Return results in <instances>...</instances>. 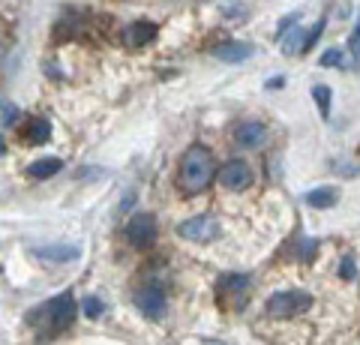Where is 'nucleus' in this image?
<instances>
[{
    "mask_svg": "<svg viewBox=\"0 0 360 345\" xmlns=\"http://www.w3.org/2000/svg\"><path fill=\"white\" fill-rule=\"evenodd\" d=\"M297 21H300V15H297V13H291V15H285L283 21H279V27H276V39H279V42H283V39L288 37V30H291V27H297Z\"/></svg>",
    "mask_w": 360,
    "mask_h": 345,
    "instance_id": "obj_21",
    "label": "nucleus"
},
{
    "mask_svg": "<svg viewBox=\"0 0 360 345\" xmlns=\"http://www.w3.org/2000/svg\"><path fill=\"white\" fill-rule=\"evenodd\" d=\"M222 15H229V18H243L246 9H243V4H238V0H229V4H222Z\"/></svg>",
    "mask_w": 360,
    "mask_h": 345,
    "instance_id": "obj_24",
    "label": "nucleus"
},
{
    "mask_svg": "<svg viewBox=\"0 0 360 345\" xmlns=\"http://www.w3.org/2000/svg\"><path fill=\"white\" fill-rule=\"evenodd\" d=\"M283 46V54L285 58H295V54H303V51H309V30L307 27H291L288 30V37L279 42Z\"/></svg>",
    "mask_w": 360,
    "mask_h": 345,
    "instance_id": "obj_13",
    "label": "nucleus"
},
{
    "mask_svg": "<svg viewBox=\"0 0 360 345\" xmlns=\"http://www.w3.org/2000/svg\"><path fill=\"white\" fill-rule=\"evenodd\" d=\"M315 249H319V240H312V237H303L300 240V249H297V255H300V261H312V255H315Z\"/></svg>",
    "mask_w": 360,
    "mask_h": 345,
    "instance_id": "obj_22",
    "label": "nucleus"
},
{
    "mask_svg": "<svg viewBox=\"0 0 360 345\" xmlns=\"http://www.w3.org/2000/svg\"><path fill=\"white\" fill-rule=\"evenodd\" d=\"M340 276H342V280H357V264H354V259H342L340 261Z\"/></svg>",
    "mask_w": 360,
    "mask_h": 345,
    "instance_id": "obj_25",
    "label": "nucleus"
},
{
    "mask_svg": "<svg viewBox=\"0 0 360 345\" xmlns=\"http://www.w3.org/2000/svg\"><path fill=\"white\" fill-rule=\"evenodd\" d=\"M207 345H219V342H207Z\"/></svg>",
    "mask_w": 360,
    "mask_h": 345,
    "instance_id": "obj_27",
    "label": "nucleus"
},
{
    "mask_svg": "<svg viewBox=\"0 0 360 345\" xmlns=\"http://www.w3.org/2000/svg\"><path fill=\"white\" fill-rule=\"evenodd\" d=\"M82 309H84V318H103L105 304H103V300H99L96 294H87L84 304H82Z\"/></svg>",
    "mask_w": 360,
    "mask_h": 345,
    "instance_id": "obj_18",
    "label": "nucleus"
},
{
    "mask_svg": "<svg viewBox=\"0 0 360 345\" xmlns=\"http://www.w3.org/2000/svg\"><path fill=\"white\" fill-rule=\"evenodd\" d=\"M156 39V25L153 21H132V25L123 30V46L127 48H144Z\"/></svg>",
    "mask_w": 360,
    "mask_h": 345,
    "instance_id": "obj_10",
    "label": "nucleus"
},
{
    "mask_svg": "<svg viewBox=\"0 0 360 345\" xmlns=\"http://www.w3.org/2000/svg\"><path fill=\"white\" fill-rule=\"evenodd\" d=\"M217 177H219V169H217L213 153L205 148V144H193V148L184 153V160H180L177 186L184 189L186 195H201Z\"/></svg>",
    "mask_w": 360,
    "mask_h": 345,
    "instance_id": "obj_1",
    "label": "nucleus"
},
{
    "mask_svg": "<svg viewBox=\"0 0 360 345\" xmlns=\"http://www.w3.org/2000/svg\"><path fill=\"white\" fill-rule=\"evenodd\" d=\"M72 321H75V297L70 292L45 300V304H39L37 309L27 313V325L37 330V337H42V339L58 337V333H63Z\"/></svg>",
    "mask_w": 360,
    "mask_h": 345,
    "instance_id": "obj_2",
    "label": "nucleus"
},
{
    "mask_svg": "<svg viewBox=\"0 0 360 345\" xmlns=\"http://www.w3.org/2000/svg\"><path fill=\"white\" fill-rule=\"evenodd\" d=\"M0 108H4V129H13V124L18 120V105L13 103V99H4Z\"/></svg>",
    "mask_w": 360,
    "mask_h": 345,
    "instance_id": "obj_19",
    "label": "nucleus"
},
{
    "mask_svg": "<svg viewBox=\"0 0 360 345\" xmlns=\"http://www.w3.org/2000/svg\"><path fill=\"white\" fill-rule=\"evenodd\" d=\"M177 235L184 240H193V243H210L219 237V222L213 216H193V219L180 222Z\"/></svg>",
    "mask_w": 360,
    "mask_h": 345,
    "instance_id": "obj_7",
    "label": "nucleus"
},
{
    "mask_svg": "<svg viewBox=\"0 0 360 345\" xmlns=\"http://www.w3.org/2000/svg\"><path fill=\"white\" fill-rule=\"evenodd\" d=\"M348 51H352L354 60H360V15H357V21H354L352 37H348Z\"/></svg>",
    "mask_w": 360,
    "mask_h": 345,
    "instance_id": "obj_23",
    "label": "nucleus"
},
{
    "mask_svg": "<svg viewBox=\"0 0 360 345\" xmlns=\"http://www.w3.org/2000/svg\"><path fill=\"white\" fill-rule=\"evenodd\" d=\"M33 255H37V259H42V261L63 264V261H75L78 255H82V249H78V247H42V249H37Z\"/></svg>",
    "mask_w": 360,
    "mask_h": 345,
    "instance_id": "obj_15",
    "label": "nucleus"
},
{
    "mask_svg": "<svg viewBox=\"0 0 360 345\" xmlns=\"http://www.w3.org/2000/svg\"><path fill=\"white\" fill-rule=\"evenodd\" d=\"M283 84H285V79H283V75H274V79L267 82V91H274V87H283Z\"/></svg>",
    "mask_w": 360,
    "mask_h": 345,
    "instance_id": "obj_26",
    "label": "nucleus"
},
{
    "mask_svg": "<svg viewBox=\"0 0 360 345\" xmlns=\"http://www.w3.org/2000/svg\"><path fill=\"white\" fill-rule=\"evenodd\" d=\"M312 99H315V105H319V115L328 120L330 117V99H333V91L328 84H315L312 87Z\"/></svg>",
    "mask_w": 360,
    "mask_h": 345,
    "instance_id": "obj_17",
    "label": "nucleus"
},
{
    "mask_svg": "<svg viewBox=\"0 0 360 345\" xmlns=\"http://www.w3.org/2000/svg\"><path fill=\"white\" fill-rule=\"evenodd\" d=\"M252 54H255V48L250 46V42H238V39L213 46V58L222 60V63H243V60H250Z\"/></svg>",
    "mask_w": 360,
    "mask_h": 345,
    "instance_id": "obj_9",
    "label": "nucleus"
},
{
    "mask_svg": "<svg viewBox=\"0 0 360 345\" xmlns=\"http://www.w3.org/2000/svg\"><path fill=\"white\" fill-rule=\"evenodd\" d=\"M264 138H267V129H264V124H258V120H243L240 126H234V141H238L243 150H252L258 144H264Z\"/></svg>",
    "mask_w": 360,
    "mask_h": 345,
    "instance_id": "obj_11",
    "label": "nucleus"
},
{
    "mask_svg": "<svg viewBox=\"0 0 360 345\" xmlns=\"http://www.w3.org/2000/svg\"><path fill=\"white\" fill-rule=\"evenodd\" d=\"M342 63H345V54L340 48H328L319 58V66H342Z\"/></svg>",
    "mask_w": 360,
    "mask_h": 345,
    "instance_id": "obj_20",
    "label": "nucleus"
},
{
    "mask_svg": "<svg viewBox=\"0 0 360 345\" xmlns=\"http://www.w3.org/2000/svg\"><path fill=\"white\" fill-rule=\"evenodd\" d=\"M312 306L309 292H276L267 300V315L270 318H295L300 313H307Z\"/></svg>",
    "mask_w": 360,
    "mask_h": 345,
    "instance_id": "obj_3",
    "label": "nucleus"
},
{
    "mask_svg": "<svg viewBox=\"0 0 360 345\" xmlns=\"http://www.w3.org/2000/svg\"><path fill=\"white\" fill-rule=\"evenodd\" d=\"M250 288H252V276L250 273H225V276H219V282H217V294L222 300H229L234 309H240L246 304V297H250Z\"/></svg>",
    "mask_w": 360,
    "mask_h": 345,
    "instance_id": "obj_5",
    "label": "nucleus"
},
{
    "mask_svg": "<svg viewBox=\"0 0 360 345\" xmlns=\"http://www.w3.org/2000/svg\"><path fill=\"white\" fill-rule=\"evenodd\" d=\"M219 183L229 189V193H243V189H250L252 186V169H250V162L229 160L219 169Z\"/></svg>",
    "mask_w": 360,
    "mask_h": 345,
    "instance_id": "obj_8",
    "label": "nucleus"
},
{
    "mask_svg": "<svg viewBox=\"0 0 360 345\" xmlns=\"http://www.w3.org/2000/svg\"><path fill=\"white\" fill-rule=\"evenodd\" d=\"M60 169H63V162H60L58 157H45V160L30 162V165H27V174L33 177V181H49V177L60 174Z\"/></svg>",
    "mask_w": 360,
    "mask_h": 345,
    "instance_id": "obj_14",
    "label": "nucleus"
},
{
    "mask_svg": "<svg viewBox=\"0 0 360 345\" xmlns=\"http://www.w3.org/2000/svg\"><path fill=\"white\" fill-rule=\"evenodd\" d=\"M25 138L30 144H45V141L51 138V124L45 117H33L30 124H27V129H25Z\"/></svg>",
    "mask_w": 360,
    "mask_h": 345,
    "instance_id": "obj_16",
    "label": "nucleus"
},
{
    "mask_svg": "<svg viewBox=\"0 0 360 345\" xmlns=\"http://www.w3.org/2000/svg\"><path fill=\"white\" fill-rule=\"evenodd\" d=\"M156 235H160V222L153 214H135L127 226V237L135 249H150L156 243Z\"/></svg>",
    "mask_w": 360,
    "mask_h": 345,
    "instance_id": "obj_6",
    "label": "nucleus"
},
{
    "mask_svg": "<svg viewBox=\"0 0 360 345\" xmlns=\"http://www.w3.org/2000/svg\"><path fill=\"white\" fill-rule=\"evenodd\" d=\"M303 202L315 210H328V207H336L340 204V189L336 186H319V189H309L307 195H303Z\"/></svg>",
    "mask_w": 360,
    "mask_h": 345,
    "instance_id": "obj_12",
    "label": "nucleus"
},
{
    "mask_svg": "<svg viewBox=\"0 0 360 345\" xmlns=\"http://www.w3.org/2000/svg\"><path fill=\"white\" fill-rule=\"evenodd\" d=\"M135 300V306H139V313L144 318H150V321H160L165 315V288L162 285H156V282H148V285H141L139 292L132 294Z\"/></svg>",
    "mask_w": 360,
    "mask_h": 345,
    "instance_id": "obj_4",
    "label": "nucleus"
}]
</instances>
